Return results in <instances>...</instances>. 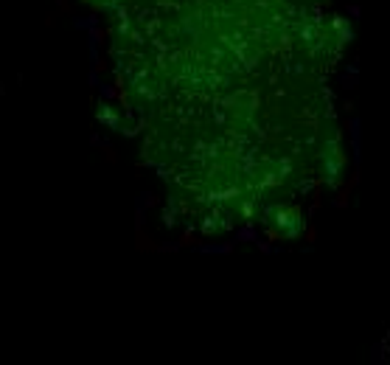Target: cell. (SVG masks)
I'll return each instance as SVG.
<instances>
[]
</instances>
